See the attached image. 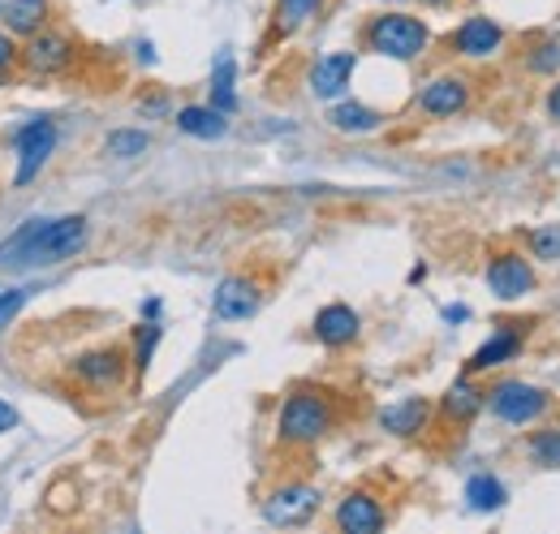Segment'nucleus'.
<instances>
[{
  "label": "nucleus",
  "mask_w": 560,
  "mask_h": 534,
  "mask_svg": "<svg viewBox=\"0 0 560 534\" xmlns=\"http://www.w3.org/2000/svg\"><path fill=\"white\" fill-rule=\"evenodd\" d=\"M86 246V216H61V220H26L4 246L0 267H48L66 264Z\"/></svg>",
  "instance_id": "f257e3e1"
},
{
  "label": "nucleus",
  "mask_w": 560,
  "mask_h": 534,
  "mask_svg": "<svg viewBox=\"0 0 560 534\" xmlns=\"http://www.w3.org/2000/svg\"><path fill=\"white\" fill-rule=\"evenodd\" d=\"M337 427V397L324 388H293L280 400L277 414V440L289 449H306L315 440H324Z\"/></svg>",
  "instance_id": "f03ea898"
},
{
  "label": "nucleus",
  "mask_w": 560,
  "mask_h": 534,
  "mask_svg": "<svg viewBox=\"0 0 560 534\" xmlns=\"http://www.w3.org/2000/svg\"><path fill=\"white\" fill-rule=\"evenodd\" d=\"M431 44V31L422 18L410 13H380L371 26H366V48L388 57V61H419Z\"/></svg>",
  "instance_id": "7ed1b4c3"
},
{
  "label": "nucleus",
  "mask_w": 560,
  "mask_h": 534,
  "mask_svg": "<svg viewBox=\"0 0 560 534\" xmlns=\"http://www.w3.org/2000/svg\"><path fill=\"white\" fill-rule=\"evenodd\" d=\"M13 151H18V173H13V182H18V186L35 182V177L44 173V164L52 160V151H57V121H52V117L26 121L22 130L13 134Z\"/></svg>",
  "instance_id": "20e7f679"
},
{
  "label": "nucleus",
  "mask_w": 560,
  "mask_h": 534,
  "mask_svg": "<svg viewBox=\"0 0 560 534\" xmlns=\"http://www.w3.org/2000/svg\"><path fill=\"white\" fill-rule=\"evenodd\" d=\"M488 405L500 422H509V427H526V422H535V418L552 405V397H548L544 388L526 384V380H500V384L488 393Z\"/></svg>",
  "instance_id": "39448f33"
},
{
  "label": "nucleus",
  "mask_w": 560,
  "mask_h": 534,
  "mask_svg": "<svg viewBox=\"0 0 560 534\" xmlns=\"http://www.w3.org/2000/svg\"><path fill=\"white\" fill-rule=\"evenodd\" d=\"M315 509H319V491L311 483H284L277 491H268L264 522L268 526H302L315 518Z\"/></svg>",
  "instance_id": "423d86ee"
},
{
  "label": "nucleus",
  "mask_w": 560,
  "mask_h": 534,
  "mask_svg": "<svg viewBox=\"0 0 560 534\" xmlns=\"http://www.w3.org/2000/svg\"><path fill=\"white\" fill-rule=\"evenodd\" d=\"M126 362H130L126 349L104 345V349H91V353L73 358V380H82L86 388L108 393V388H121V380H126Z\"/></svg>",
  "instance_id": "0eeeda50"
},
{
  "label": "nucleus",
  "mask_w": 560,
  "mask_h": 534,
  "mask_svg": "<svg viewBox=\"0 0 560 534\" xmlns=\"http://www.w3.org/2000/svg\"><path fill=\"white\" fill-rule=\"evenodd\" d=\"M488 289L500 302H517L535 289V267L530 259H522L517 251H500L488 259Z\"/></svg>",
  "instance_id": "6e6552de"
},
{
  "label": "nucleus",
  "mask_w": 560,
  "mask_h": 534,
  "mask_svg": "<svg viewBox=\"0 0 560 534\" xmlns=\"http://www.w3.org/2000/svg\"><path fill=\"white\" fill-rule=\"evenodd\" d=\"M215 315L220 320H250L259 306H264V285L255 280V276H224L220 285H215Z\"/></svg>",
  "instance_id": "1a4fd4ad"
},
{
  "label": "nucleus",
  "mask_w": 560,
  "mask_h": 534,
  "mask_svg": "<svg viewBox=\"0 0 560 534\" xmlns=\"http://www.w3.org/2000/svg\"><path fill=\"white\" fill-rule=\"evenodd\" d=\"M466 104H470V82L457 73H440L419 91V108L427 117H440V121L466 113Z\"/></svg>",
  "instance_id": "9d476101"
},
{
  "label": "nucleus",
  "mask_w": 560,
  "mask_h": 534,
  "mask_svg": "<svg viewBox=\"0 0 560 534\" xmlns=\"http://www.w3.org/2000/svg\"><path fill=\"white\" fill-rule=\"evenodd\" d=\"M22 61L35 73H66L73 66V44L61 31H35L26 53H22Z\"/></svg>",
  "instance_id": "9b49d317"
},
{
  "label": "nucleus",
  "mask_w": 560,
  "mask_h": 534,
  "mask_svg": "<svg viewBox=\"0 0 560 534\" xmlns=\"http://www.w3.org/2000/svg\"><path fill=\"white\" fill-rule=\"evenodd\" d=\"M337 526L346 534H380L388 526V513H384V504L371 491H350L337 504Z\"/></svg>",
  "instance_id": "f8f14e48"
},
{
  "label": "nucleus",
  "mask_w": 560,
  "mask_h": 534,
  "mask_svg": "<svg viewBox=\"0 0 560 534\" xmlns=\"http://www.w3.org/2000/svg\"><path fill=\"white\" fill-rule=\"evenodd\" d=\"M353 66H358L353 53H328V57H319V61L311 66V78H306L311 95H315V100H337V95H346V86H350V78H353Z\"/></svg>",
  "instance_id": "ddd939ff"
},
{
  "label": "nucleus",
  "mask_w": 560,
  "mask_h": 534,
  "mask_svg": "<svg viewBox=\"0 0 560 534\" xmlns=\"http://www.w3.org/2000/svg\"><path fill=\"white\" fill-rule=\"evenodd\" d=\"M500 44H504V31L491 18H466L453 31V53L457 57H470V61H483L491 53H500Z\"/></svg>",
  "instance_id": "4468645a"
},
{
  "label": "nucleus",
  "mask_w": 560,
  "mask_h": 534,
  "mask_svg": "<svg viewBox=\"0 0 560 534\" xmlns=\"http://www.w3.org/2000/svg\"><path fill=\"white\" fill-rule=\"evenodd\" d=\"M311 328H315V336H319L328 349H346V345H353L358 333H362V320H358V311L346 306V302H328V306L315 315Z\"/></svg>",
  "instance_id": "2eb2a0df"
},
{
  "label": "nucleus",
  "mask_w": 560,
  "mask_h": 534,
  "mask_svg": "<svg viewBox=\"0 0 560 534\" xmlns=\"http://www.w3.org/2000/svg\"><path fill=\"white\" fill-rule=\"evenodd\" d=\"M483 400H488V393H483L470 375H462V380H453V384H448V393L440 397V418H444V422H453V427H466V422H475V418H479Z\"/></svg>",
  "instance_id": "dca6fc26"
},
{
  "label": "nucleus",
  "mask_w": 560,
  "mask_h": 534,
  "mask_svg": "<svg viewBox=\"0 0 560 534\" xmlns=\"http://www.w3.org/2000/svg\"><path fill=\"white\" fill-rule=\"evenodd\" d=\"M427 422H431V405L422 397H406L397 400V405H388L384 414H380V427L388 431V436H422L427 431Z\"/></svg>",
  "instance_id": "f3484780"
},
{
  "label": "nucleus",
  "mask_w": 560,
  "mask_h": 534,
  "mask_svg": "<svg viewBox=\"0 0 560 534\" xmlns=\"http://www.w3.org/2000/svg\"><path fill=\"white\" fill-rule=\"evenodd\" d=\"M522 353V333H513V328H500V333L483 340L475 353H470V362H466V371L470 375H483V371H495L500 362H513Z\"/></svg>",
  "instance_id": "a211bd4d"
},
{
  "label": "nucleus",
  "mask_w": 560,
  "mask_h": 534,
  "mask_svg": "<svg viewBox=\"0 0 560 534\" xmlns=\"http://www.w3.org/2000/svg\"><path fill=\"white\" fill-rule=\"evenodd\" d=\"M0 22H4V31L9 35H35V31H44V22H48V0H9L4 9H0Z\"/></svg>",
  "instance_id": "6ab92c4d"
},
{
  "label": "nucleus",
  "mask_w": 560,
  "mask_h": 534,
  "mask_svg": "<svg viewBox=\"0 0 560 534\" xmlns=\"http://www.w3.org/2000/svg\"><path fill=\"white\" fill-rule=\"evenodd\" d=\"M177 130L190 134V138H203V142H211V138H224V130H229V121H224V113L220 108H203V104H190V108H182L177 113Z\"/></svg>",
  "instance_id": "aec40b11"
},
{
  "label": "nucleus",
  "mask_w": 560,
  "mask_h": 534,
  "mask_svg": "<svg viewBox=\"0 0 560 534\" xmlns=\"http://www.w3.org/2000/svg\"><path fill=\"white\" fill-rule=\"evenodd\" d=\"M328 121H332V130H341V134H371V130H380V113H375V108H366V104H353V100H341V104H332Z\"/></svg>",
  "instance_id": "412c9836"
},
{
  "label": "nucleus",
  "mask_w": 560,
  "mask_h": 534,
  "mask_svg": "<svg viewBox=\"0 0 560 534\" xmlns=\"http://www.w3.org/2000/svg\"><path fill=\"white\" fill-rule=\"evenodd\" d=\"M466 500H470V509H479V513H495V509L509 500V491H504V483H500L495 474H475V478L466 483Z\"/></svg>",
  "instance_id": "4be33fe9"
},
{
  "label": "nucleus",
  "mask_w": 560,
  "mask_h": 534,
  "mask_svg": "<svg viewBox=\"0 0 560 534\" xmlns=\"http://www.w3.org/2000/svg\"><path fill=\"white\" fill-rule=\"evenodd\" d=\"M233 78H237V66H233V57H220V61H215V73H211V108H220L224 117L237 108V91H233Z\"/></svg>",
  "instance_id": "5701e85b"
},
{
  "label": "nucleus",
  "mask_w": 560,
  "mask_h": 534,
  "mask_svg": "<svg viewBox=\"0 0 560 534\" xmlns=\"http://www.w3.org/2000/svg\"><path fill=\"white\" fill-rule=\"evenodd\" d=\"M319 13V0H277V35L302 31Z\"/></svg>",
  "instance_id": "b1692460"
},
{
  "label": "nucleus",
  "mask_w": 560,
  "mask_h": 534,
  "mask_svg": "<svg viewBox=\"0 0 560 534\" xmlns=\"http://www.w3.org/2000/svg\"><path fill=\"white\" fill-rule=\"evenodd\" d=\"M530 462L544 469H560V427H544V431H530V444H526Z\"/></svg>",
  "instance_id": "393cba45"
},
{
  "label": "nucleus",
  "mask_w": 560,
  "mask_h": 534,
  "mask_svg": "<svg viewBox=\"0 0 560 534\" xmlns=\"http://www.w3.org/2000/svg\"><path fill=\"white\" fill-rule=\"evenodd\" d=\"M147 147H151V138L142 130H117V134H108V142H104V151L117 155V160H135Z\"/></svg>",
  "instance_id": "a878e982"
},
{
  "label": "nucleus",
  "mask_w": 560,
  "mask_h": 534,
  "mask_svg": "<svg viewBox=\"0 0 560 534\" xmlns=\"http://www.w3.org/2000/svg\"><path fill=\"white\" fill-rule=\"evenodd\" d=\"M530 251H535V259H544V264H560V224H544V229H530Z\"/></svg>",
  "instance_id": "bb28decb"
},
{
  "label": "nucleus",
  "mask_w": 560,
  "mask_h": 534,
  "mask_svg": "<svg viewBox=\"0 0 560 534\" xmlns=\"http://www.w3.org/2000/svg\"><path fill=\"white\" fill-rule=\"evenodd\" d=\"M160 336H164V328H155V324H142L139 328V349H135V371H139V375L151 367V353H155Z\"/></svg>",
  "instance_id": "cd10ccee"
},
{
  "label": "nucleus",
  "mask_w": 560,
  "mask_h": 534,
  "mask_svg": "<svg viewBox=\"0 0 560 534\" xmlns=\"http://www.w3.org/2000/svg\"><path fill=\"white\" fill-rule=\"evenodd\" d=\"M552 69H560V44L557 39L535 44V53H530V73H552Z\"/></svg>",
  "instance_id": "c85d7f7f"
},
{
  "label": "nucleus",
  "mask_w": 560,
  "mask_h": 534,
  "mask_svg": "<svg viewBox=\"0 0 560 534\" xmlns=\"http://www.w3.org/2000/svg\"><path fill=\"white\" fill-rule=\"evenodd\" d=\"M26 306V289H0V328Z\"/></svg>",
  "instance_id": "c756f323"
},
{
  "label": "nucleus",
  "mask_w": 560,
  "mask_h": 534,
  "mask_svg": "<svg viewBox=\"0 0 560 534\" xmlns=\"http://www.w3.org/2000/svg\"><path fill=\"white\" fill-rule=\"evenodd\" d=\"M13 57H18V48H13V35H9V31H0V69L13 66Z\"/></svg>",
  "instance_id": "7c9ffc66"
},
{
  "label": "nucleus",
  "mask_w": 560,
  "mask_h": 534,
  "mask_svg": "<svg viewBox=\"0 0 560 534\" xmlns=\"http://www.w3.org/2000/svg\"><path fill=\"white\" fill-rule=\"evenodd\" d=\"M13 427H18V409H13L9 400H0V436L13 431Z\"/></svg>",
  "instance_id": "2f4dec72"
},
{
  "label": "nucleus",
  "mask_w": 560,
  "mask_h": 534,
  "mask_svg": "<svg viewBox=\"0 0 560 534\" xmlns=\"http://www.w3.org/2000/svg\"><path fill=\"white\" fill-rule=\"evenodd\" d=\"M548 113H552V121H560V82L548 91Z\"/></svg>",
  "instance_id": "473e14b6"
},
{
  "label": "nucleus",
  "mask_w": 560,
  "mask_h": 534,
  "mask_svg": "<svg viewBox=\"0 0 560 534\" xmlns=\"http://www.w3.org/2000/svg\"><path fill=\"white\" fill-rule=\"evenodd\" d=\"M422 4H448V0H422Z\"/></svg>",
  "instance_id": "72a5a7b5"
},
{
  "label": "nucleus",
  "mask_w": 560,
  "mask_h": 534,
  "mask_svg": "<svg viewBox=\"0 0 560 534\" xmlns=\"http://www.w3.org/2000/svg\"><path fill=\"white\" fill-rule=\"evenodd\" d=\"M0 9H4V4H0Z\"/></svg>",
  "instance_id": "f704fd0d"
}]
</instances>
